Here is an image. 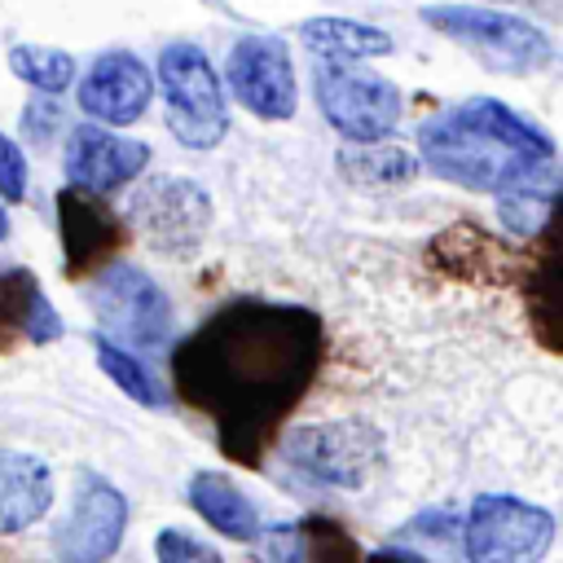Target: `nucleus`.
<instances>
[{"instance_id": "obj_1", "label": "nucleus", "mask_w": 563, "mask_h": 563, "mask_svg": "<svg viewBox=\"0 0 563 563\" xmlns=\"http://www.w3.org/2000/svg\"><path fill=\"white\" fill-rule=\"evenodd\" d=\"M325 361V325L303 303L229 299L172 352V387L238 466H260L282 422L312 391Z\"/></svg>"}, {"instance_id": "obj_2", "label": "nucleus", "mask_w": 563, "mask_h": 563, "mask_svg": "<svg viewBox=\"0 0 563 563\" xmlns=\"http://www.w3.org/2000/svg\"><path fill=\"white\" fill-rule=\"evenodd\" d=\"M418 163L471 194H537L554 163V141L497 97H466L418 128Z\"/></svg>"}, {"instance_id": "obj_3", "label": "nucleus", "mask_w": 563, "mask_h": 563, "mask_svg": "<svg viewBox=\"0 0 563 563\" xmlns=\"http://www.w3.org/2000/svg\"><path fill=\"white\" fill-rule=\"evenodd\" d=\"M277 462L303 488H365L383 466V435L361 418L312 422L277 444Z\"/></svg>"}, {"instance_id": "obj_4", "label": "nucleus", "mask_w": 563, "mask_h": 563, "mask_svg": "<svg viewBox=\"0 0 563 563\" xmlns=\"http://www.w3.org/2000/svg\"><path fill=\"white\" fill-rule=\"evenodd\" d=\"M422 22L431 31H440L444 40L462 44L479 66L497 70V75H532L541 66H550L554 48L550 35L515 13L501 9H479V4H422L418 9Z\"/></svg>"}, {"instance_id": "obj_5", "label": "nucleus", "mask_w": 563, "mask_h": 563, "mask_svg": "<svg viewBox=\"0 0 563 563\" xmlns=\"http://www.w3.org/2000/svg\"><path fill=\"white\" fill-rule=\"evenodd\" d=\"M158 92L167 110V132L185 150H216L224 141L229 101H224L211 57L198 44L176 40L158 53Z\"/></svg>"}, {"instance_id": "obj_6", "label": "nucleus", "mask_w": 563, "mask_h": 563, "mask_svg": "<svg viewBox=\"0 0 563 563\" xmlns=\"http://www.w3.org/2000/svg\"><path fill=\"white\" fill-rule=\"evenodd\" d=\"M312 92H317L325 123L352 145H383L400 128V114H405V92L391 79L356 70V66L317 62Z\"/></svg>"}, {"instance_id": "obj_7", "label": "nucleus", "mask_w": 563, "mask_h": 563, "mask_svg": "<svg viewBox=\"0 0 563 563\" xmlns=\"http://www.w3.org/2000/svg\"><path fill=\"white\" fill-rule=\"evenodd\" d=\"M554 545V515L515 493H479L462 519L466 563H541Z\"/></svg>"}, {"instance_id": "obj_8", "label": "nucleus", "mask_w": 563, "mask_h": 563, "mask_svg": "<svg viewBox=\"0 0 563 563\" xmlns=\"http://www.w3.org/2000/svg\"><path fill=\"white\" fill-rule=\"evenodd\" d=\"M88 303L97 317V334L123 343V347H163L172 339V303L167 290L141 268V264H110L92 277Z\"/></svg>"}, {"instance_id": "obj_9", "label": "nucleus", "mask_w": 563, "mask_h": 563, "mask_svg": "<svg viewBox=\"0 0 563 563\" xmlns=\"http://www.w3.org/2000/svg\"><path fill=\"white\" fill-rule=\"evenodd\" d=\"M128 224L163 255H189L211 229V198L198 180L150 176L128 198Z\"/></svg>"}, {"instance_id": "obj_10", "label": "nucleus", "mask_w": 563, "mask_h": 563, "mask_svg": "<svg viewBox=\"0 0 563 563\" xmlns=\"http://www.w3.org/2000/svg\"><path fill=\"white\" fill-rule=\"evenodd\" d=\"M128 532V497L97 471H79L66 515L53 523V554L62 563H110Z\"/></svg>"}, {"instance_id": "obj_11", "label": "nucleus", "mask_w": 563, "mask_h": 563, "mask_svg": "<svg viewBox=\"0 0 563 563\" xmlns=\"http://www.w3.org/2000/svg\"><path fill=\"white\" fill-rule=\"evenodd\" d=\"M224 79H229L233 101L264 123H286L299 106L295 66L277 35H242L229 48Z\"/></svg>"}, {"instance_id": "obj_12", "label": "nucleus", "mask_w": 563, "mask_h": 563, "mask_svg": "<svg viewBox=\"0 0 563 563\" xmlns=\"http://www.w3.org/2000/svg\"><path fill=\"white\" fill-rule=\"evenodd\" d=\"M57 233H62L66 277H97L110 264H119V251L128 242V220L101 194L66 185L57 194Z\"/></svg>"}, {"instance_id": "obj_13", "label": "nucleus", "mask_w": 563, "mask_h": 563, "mask_svg": "<svg viewBox=\"0 0 563 563\" xmlns=\"http://www.w3.org/2000/svg\"><path fill=\"white\" fill-rule=\"evenodd\" d=\"M519 295H523V317L532 339L545 352L563 356V189L545 207L537 246L519 273Z\"/></svg>"}, {"instance_id": "obj_14", "label": "nucleus", "mask_w": 563, "mask_h": 563, "mask_svg": "<svg viewBox=\"0 0 563 563\" xmlns=\"http://www.w3.org/2000/svg\"><path fill=\"white\" fill-rule=\"evenodd\" d=\"M150 163V145L136 136H119L101 123H79L66 141L62 154V172L66 185L88 189V194H114L123 185H132Z\"/></svg>"}, {"instance_id": "obj_15", "label": "nucleus", "mask_w": 563, "mask_h": 563, "mask_svg": "<svg viewBox=\"0 0 563 563\" xmlns=\"http://www.w3.org/2000/svg\"><path fill=\"white\" fill-rule=\"evenodd\" d=\"M154 97V75L150 66L128 53V48H110L101 53L84 79H79V110L92 119V123H114V128H128L145 114Z\"/></svg>"}, {"instance_id": "obj_16", "label": "nucleus", "mask_w": 563, "mask_h": 563, "mask_svg": "<svg viewBox=\"0 0 563 563\" xmlns=\"http://www.w3.org/2000/svg\"><path fill=\"white\" fill-rule=\"evenodd\" d=\"M260 563H365L352 532L330 515H299L273 523L255 541Z\"/></svg>"}, {"instance_id": "obj_17", "label": "nucleus", "mask_w": 563, "mask_h": 563, "mask_svg": "<svg viewBox=\"0 0 563 563\" xmlns=\"http://www.w3.org/2000/svg\"><path fill=\"white\" fill-rule=\"evenodd\" d=\"M62 334V317L44 299L31 268H4L0 273V352H13L18 343H53Z\"/></svg>"}, {"instance_id": "obj_18", "label": "nucleus", "mask_w": 563, "mask_h": 563, "mask_svg": "<svg viewBox=\"0 0 563 563\" xmlns=\"http://www.w3.org/2000/svg\"><path fill=\"white\" fill-rule=\"evenodd\" d=\"M53 506V471L44 457L22 449H0V537H13L44 519Z\"/></svg>"}, {"instance_id": "obj_19", "label": "nucleus", "mask_w": 563, "mask_h": 563, "mask_svg": "<svg viewBox=\"0 0 563 563\" xmlns=\"http://www.w3.org/2000/svg\"><path fill=\"white\" fill-rule=\"evenodd\" d=\"M189 506L229 541H260V510L255 501L224 475V471H194Z\"/></svg>"}, {"instance_id": "obj_20", "label": "nucleus", "mask_w": 563, "mask_h": 563, "mask_svg": "<svg viewBox=\"0 0 563 563\" xmlns=\"http://www.w3.org/2000/svg\"><path fill=\"white\" fill-rule=\"evenodd\" d=\"M299 40L308 44V53H317V62H334V66H356L369 57L391 53V35L383 26L369 22H352V18H308L299 26Z\"/></svg>"}, {"instance_id": "obj_21", "label": "nucleus", "mask_w": 563, "mask_h": 563, "mask_svg": "<svg viewBox=\"0 0 563 563\" xmlns=\"http://www.w3.org/2000/svg\"><path fill=\"white\" fill-rule=\"evenodd\" d=\"M92 352H97V365L106 369V378H110L128 400H136L141 409H163V405H167L163 383L154 378V369H150L132 347H123V343H114V339H106V334H92Z\"/></svg>"}, {"instance_id": "obj_22", "label": "nucleus", "mask_w": 563, "mask_h": 563, "mask_svg": "<svg viewBox=\"0 0 563 563\" xmlns=\"http://www.w3.org/2000/svg\"><path fill=\"white\" fill-rule=\"evenodd\" d=\"M339 167L356 185H405L422 163L396 145H352L339 154Z\"/></svg>"}, {"instance_id": "obj_23", "label": "nucleus", "mask_w": 563, "mask_h": 563, "mask_svg": "<svg viewBox=\"0 0 563 563\" xmlns=\"http://www.w3.org/2000/svg\"><path fill=\"white\" fill-rule=\"evenodd\" d=\"M9 70L31 84L40 97H57L62 88L75 84V57L66 48H40V44H13L9 48Z\"/></svg>"}, {"instance_id": "obj_24", "label": "nucleus", "mask_w": 563, "mask_h": 563, "mask_svg": "<svg viewBox=\"0 0 563 563\" xmlns=\"http://www.w3.org/2000/svg\"><path fill=\"white\" fill-rule=\"evenodd\" d=\"M154 559L158 563H224L211 541H202V537H194L185 528H163L154 537Z\"/></svg>"}, {"instance_id": "obj_25", "label": "nucleus", "mask_w": 563, "mask_h": 563, "mask_svg": "<svg viewBox=\"0 0 563 563\" xmlns=\"http://www.w3.org/2000/svg\"><path fill=\"white\" fill-rule=\"evenodd\" d=\"M0 198L4 202H22L26 198V158L18 150L13 136L0 132Z\"/></svg>"}, {"instance_id": "obj_26", "label": "nucleus", "mask_w": 563, "mask_h": 563, "mask_svg": "<svg viewBox=\"0 0 563 563\" xmlns=\"http://www.w3.org/2000/svg\"><path fill=\"white\" fill-rule=\"evenodd\" d=\"M26 123H31V132L44 141V136H48V123H53V128L62 123V110H57V101H53V97H44V101H31V106H26Z\"/></svg>"}, {"instance_id": "obj_27", "label": "nucleus", "mask_w": 563, "mask_h": 563, "mask_svg": "<svg viewBox=\"0 0 563 563\" xmlns=\"http://www.w3.org/2000/svg\"><path fill=\"white\" fill-rule=\"evenodd\" d=\"M365 563H418L409 550H378V554H369Z\"/></svg>"}, {"instance_id": "obj_28", "label": "nucleus", "mask_w": 563, "mask_h": 563, "mask_svg": "<svg viewBox=\"0 0 563 563\" xmlns=\"http://www.w3.org/2000/svg\"><path fill=\"white\" fill-rule=\"evenodd\" d=\"M4 229H9V216H4V211H0V238H4Z\"/></svg>"}]
</instances>
